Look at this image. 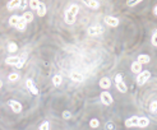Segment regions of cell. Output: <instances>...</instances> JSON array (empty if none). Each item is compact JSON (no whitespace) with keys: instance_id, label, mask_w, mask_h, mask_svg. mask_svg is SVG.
<instances>
[{"instance_id":"obj_1","label":"cell","mask_w":157,"mask_h":130,"mask_svg":"<svg viewBox=\"0 0 157 130\" xmlns=\"http://www.w3.org/2000/svg\"><path fill=\"white\" fill-rule=\"evenodd\" d=\"M78 10H79V8H78V5H75V4H73L67 10V13H65V22H67L68 24H73V23L75 22V17H77V14H78Z\"/></svg>"},{"instance_id":"obj_6","label":"cell","mask_w":157,"mask_h":130,"mask_svg":"<svg viewBox=\"0 0 157 130\" xmlns=\"http://www.w3.org/2000/svg\"><path fill=\"white\" fill-rule=\"evenodd\" d=\"M88 32L91 34H93V36H96V34H101L103 32V28L101 26H92L88 28Z\"/></svg>"},{"instance_id":"obj_36","label":"cell","mask_w":157,"mask_h":130,"mask_svg":"<svg viewBox=\"0 0 157 130\" xmlns=\"http://www.w3.org/2000/svg\"><path fill=\"white\" fill-rule=\"evenodd\" d=\"M153 13H155V15H157V5L155 6V9H153Z\"/></svg>"},{"instance_id":"obj_11","label":"cell","mask_w":157,"mask_h":130,"mask_svg":"<svg viewBox=\"0 0 157 130\" xmlns=\"http://www.w3.org/2000/svg\"><path fill=\"white\" fill-rule=\"evenodd\" d=\"M37 15L38 17H44V15L46 14V5L44 3H40V5H38V8H37Z\"/></svg>"},{"instance_id":"obj_20","label":"cell","mask_w":157,"mask_h":130,"mask_svg":"<svg viewBox=\"0 0 157 130\" xmlns=\"http://www.w3.org/2000/svg\"><path fill=\"white\" fill-rule=\"evenodd\" d=\"M18 4H19L18 0H13V1H9L6 4V8L9 10H11V9H14V8H18Z\"/></svg>"},{"instance_id":"obj_37","label":"cell","mask_w":157,"mask_h":130,"mask_svg":"<svg viewBox=\"0 0 157 130\" xmlns=\"http://www.w3.org/2000/svg\"><path fill=\"white\" fill-rule=\"evenodd\" d=\"M3 87V82H1V80H0V88H1Z\"/></svg>"},{"instance_id":"obj_12","label":"cell","mask_w":157,"mask_h":130,"mask_svg":"<svg viewBox=\"0 0 157 130\" xmlns=\"http://www.w3.org/2000/svg\"><path fill=\"white\" fill-rule=\"evenodd\" d=\"M149 124V120L147 117H139L138 119V128H146V126H148Z\"/></svg>"},{"instance_id":"obj_38","label":"cell","mask_w":157,"mask_h":130,"mask_svg":"<svg viewBox=\"0 0 157 130\" xmlns=\"http://www.w3.org/2000/svg\"><path fill=\"white\" fill-rule=\"evenodd\" d=\"M156 32H157V31H156Z\"/></svg>"},{"instance_id":"obj_19","label":"cell","mask_w":157,"mask_h":130,"mask_svg":"<svg viewBox=\"0 0 157 130\" xmlns=\"http://www.w3.org/2000/svg\"><path fill=\"white\" fill-rule=\"evenodd\" d=\"M19 18L21 17H18V15H11L10 19H9V23H10V26H17L18 24V22H19Z\"/></svg>"},{"instance_id":"obj_25","label":"cell","mask_w":157,"mask_h":130,"mask_svg":"<svg viewBox=\"0 0 157 130\" xmlns=\"http://www.w3.org/2000/svg\"><path fill=\"white\" fill-rule=\"evenodd\" d=\"M40 3L41 1H38V0H32V1L29 3V6L32 8V9H37L38 5H40Z\"/></svg>"},{"instance_id":"obj_26","label":"cell","mask_w":157,"mask_h":130,"mask_svg":"<svg viewBox=\"0 0 157 130\" xmlns=\"http://www.w3.org/2000/svg\"><path fill=\"white\" fill-rule=\"evenodd\" d=\"M49 129H50V125H49V122H47V121L42 122L41 126H40V130H49Z\"/></svg>"},{"instance_id":"obj_16","label":"cell","mask_w":157,"mask_h":130,"mask_svg":"<svg viewBox=\"0 0 157 130\" xmlns=\"http://www.w3.org/2000/svg\"><path fill=\"white\" fill-rule=\"evenodd\" d=\"M70 78H72L73 80H74V82H82V80L84 79V78H83V75H82V74H79V73H72Z\"/></svg>"},{"instance_id":"obj_10","label":"cell","mask_w":157,"mask_h":130,"mask_svg":"<svg viewBox=\"0 0 157 130\" xmlns=\"http://www.w3.org/2000/svg\"><path fill=\"white\" fill-rule=\"evenodd\" d=\"M26 83H27V88H28V89L31 91V93H33V94H38V89L33 86V82H32V80L28 79Z\"/></svg>"},{"instance_id":"obj_32","label":"cell","mask_w":157,"mask_h":130,"mask_svg":"<svg viewBox=\"0 0 157 130\" xmlns=\"http://www.w3.org/2000/svg\"><path fill=\"white\" fill-rule=\"evenodd\" d=\"M115 129V125L113 122H107L106 124V130H114Z\"/></svg>"},{"instance_id":"obj_2","label":"cell","mask_w":157,"mask_h":130,"mask_svg":"<svg viewBox=\"0 0 157 130\" xmlns=\"http://www.w3.org/2000/svg\"><path fill=\"white\" fill-rule=\"evenodd\" d=\"M149 78H151V73H149L148 70H143V71H141L139 74H138L137 83L139 84V86H142V84H144Z\"/></svg>"},{"instance_id":"obj_4","label":"cell","mask_w":157,"mask_h":130,"mask_svg":"<svg viewBox=\"0 0 157 130\" xmlns=\"http://www.w3.org/2000/svg\"><path fill=\"white\" fill-rule=\"evenodd\" d=\"M8 103H9V106L11 107V110H13L14 112H21V111H22V105H21V103H19L18 101L10 99V101L8 102Z\"/></svg>"},{"instance_id":"obj_9","label":"cell","mask_w":157,"mask_h":130,"mask_svg":"<svg viewBox=\"0 0 157 130\" xmlns=\"http://www.w3.org/2000/svg\"><path fill=\"white\" fill-rule=\"evenodd\" d=\"M100 86H101V88L107 89V88L111 87V80L109 78H106V76H103V78H101V80H100Z\"/></svg>"},{"instance_id":"obj_17","label":"cell","mask_w":157,"mask_h":130,"mask_svg":"<svg viewBox=\"0 0 157 130\" xmlns=\"http://www.w3.org/2000/svg\"><path fill=\"white\" fill-rule=\"evenodd\" d=\"M84 4H86L87 6L92 8V9H96V8L100 6V3L98 1H91V0H86V1H84Z\"/></svg>"},{"instance_id":"obj_21","label":"cell","mask_w":157,"mask_h":130,"mask_svg":"<svg viewBox=\"0 0 157 130\" xmlns=\"http://www.w3.org/2000/svg\"><path fill=\"white\" fill-rule=\"evenodd\" d=\"M116 88H118V91H120V92H121V93H125V92L128 91V88H126L125 83H123V82L118 83V84H116Z\"/></svg>"},{"instance_id":"obj_28","label":"cell","mask_w":157,"mask_h":130,"mask_svg":"<svg viewBox=\"0 0 157 130\" xmlns=\"http://www.w3.org/2000/svg\"><path fill=\"white\" fill-rule=\"evenodd\" d=\"M27 1H24V0H23V1H19V4H18V8L19 9H22V10H24V8L27 6Z\"/></svg>"},{"instance_id":"obj_13","label":"cell","mask_w":157,"mask_h":130,"mask_svg":"<svg viewBox=\"0 0 157 130\" xmlns=\"http://www.w3.org/2000/svg\"><path fill=\"white\" fill-rule=\"evenodd\" d=\"M132 71L133 73H137V74H139V73L142 71V64H139L138 61L133 63L132 64Z\"/></svg>"},{"instance_id":"obj_35","label":"cell","mask_w":157,"mask_h":130,"mask_svg":"<svg viewBox=\"0 0 157 130\" xmlns=\"http://www.w3.org/2000/svg\"><path fill=\"white\" fill-rule=\"evenodd\" d=\"M151 110H152V111H156V110H157V102H153V103H152Z\"/></svg>"},{"instance_id":"obj_30","label":"cell","mask_w":157,"mask_h":130,"mask_svg":"<svg viewBox=\"0 0 157 130\" xmlns=\"http://www.w3.org/2000/svg\"><path fill=\"white\" fill-rule=\"evenodd\" d=\"M152 44L153 46H157V32L155 31V33H153V36H152Z\"/></svg>"},{"instance_id":"obj_34","label":"cell","mask_w":157,"mask_h":130,"mask_svg":"<svg viewBox=\"0 0 157 130\" xmlns=\"http://www.w3.org/2000/svg\"><path fill=\"white\" fill-rule=\"evenodd\" d=\"M63 117L64 119H70L72 117V114L69 112V111H64V112H63Z\"/></svg>"},{"instance_id":"obj_27","label":"cell","mask_w":157,"mask_h":130,"mask_svg":"<svg viewBox=\"0 0 157 130\" xmlns=\"http://www.w3.org/2000/svg\"><path fill=\"white\" fill-rule=\"evenodd\" d=\"M8 78H9V80H11V82H15V80L18 79V74H17V73H11Z\"/></svg>"},{"instance_id":"obj_18","label":"cell","mask_w":157,"mask_h":130,"mask_svg":"<svg viewBox=\"0 0 157 130\" xmlns=\"http://www.w3.org/2000/svg\"><path fill=\"white\" fill-rule=\"evenodd\" d=\"M26 24H27V23L24 22V19H23V18L21 17V18H19V22H18V24L15 26V27H17V28H18L19 31H24V29H26Z\"/></svg>"},{"instance_id":"obj_22","label":"cell","mask_w":157,"mask_h":130,"mask_svg":"<svg viewBox=\"0 0 157 130\" xmlns=\"http://www.w3.org/2000/svg\"><path fill=\"white\" fill-rule=\"evenodd\" d=\"M18 50V46L17 44H14V42H10L9 45H8V51L9 52H15Z\"/></svg>"},{"instance_id":"obj_24","label":"cell","mask_w":157,"mask_h":130,"mask_svg":"<svg viewBox=\"0 0 157 130\" xmlns=\"http://www.w3.org/2000/svg\"><path fill=\"white\" fill-rule=\"evenodd\" d=\"M90 125H91V128H98L100 121L97 120V119H92V120L90 121Z\"/></svg>"},{"instance_id":"obj_14","label":"cell","mask_w":157,"mask_h":130,"mask_svg":"<svg viewBox=\"0 0 157 130\" xmlns=\"http://www.w3.org/2000/svg\"><path fill=\"white\" fill-rule=\"evenodd\" d=\"M149 56L148 55H139L138 56V63L139 64H148L149 63Z\"/></svg>"},{"instance_id":"obj_29","label":"cell","mask_w":157,"mask_h":130,"mask_svg":"<svg viewBox=\"0 0 157 130\" xmlns=\"http://www.w3.org/2000/svg\"><path fill=\"white\" fill-rule=\"evenodd\" d=\"M139 3H141V0H135V1L129 0V1L126 3V5H128V6H134V5H137V4H139Z\"/></svg>"},{"instance_id":"obj_3","label":"cell","mask_w":157,"mask_h":130,"mask_svg":"<svg viewBox=\"0 0 157 130\" xmlns=\"http://www.w3.org/2000/svg\"><path fill=\"white\" fill-rule=\"evenodd\" d=\"M101 101H102L103 105L109 106V105L113 103V96H111L109 92H106V91L102 92V93H101Z\"/></svg>"},{"instance_id":"obj_31","label":"cell","mask_w":157,"mask_h":130,"mask_svg":"<svg viewBox=\"0 0 157 130\" xmlns=\"http://www.w3.org/2000/svg\"><path fill=\"white\" fill-rule=\"evenodd\" d=\"M115 82H116V84L123 82V75L121 74H116V76H115Z\"/></svg>"},{"instance_id":"obj_7","label":"cell","mask_w":157,"mask_h":130,"mask_svg":"<svg viewBox=\"0 0 157 130\" xmlns=\"http://www.w3.org/2000/svg\"><path fill=\"white\" fill-rule=\"evenodd\" d=\"M138 119L137 116H133V117H129L128 120H125V126L126 128H133V126H137L138 125Z\"/></svg>"},{"instance_id":"obj_5","label":"cell","mask_w":157,"mask_h":130,"mask_svg":"<svg viewBox=\"0 0 157 130\" xmlns=\"http://www.w3.org/2000/svg\"><path fill=\"white\" fill-rule=\"evenodd\" d=\"M105 22H106V24L110 26V27H118L119 26V19L115 18V17H110V15L105 18Z\"/></svg>"},{"instance_id":"obj_15","label":"cell","mask_w":157,"mask_h":130,"mask_svg":"<svg viewBox=\"0 0 157 130\" xmlns=\"http://www.w3.org/2000/svg\"><path fill=\"white\" fill-rule=\"evenodd\" d=\"M23 19H24V22L26 23H29V22H32L33 21V14L31 13V11H26L24 14H23Z\"/></svg>"},{"instance_id":"obj_23","label":"cell","mask_w":157,"mask_h":130,"mask_svg":"<svg viewBox=\"0 0 157 130\" xmlns=\"http://www.w3.org/2000/svg\"><path fill=\"white\" fill-rule=\"evenodd\" d=\"M61 75H54V78H52V83L55 84V86L57 87V86H60L61 84Z\"/></svg>"},{"instance_id":"obj_33","label":"cell","mask_w":157,"mask_h":130,"mask_svg":"<svg viewBox=\"0 0 157 130\" xmlns=\"http://www.w3.org/2000/svg\"><path fill=\"white\" fill-rule=\"evenodd\" d=\"M23 65H24V59H21V60H19V63L15 65V68L21 69V68H23Z\"/></svg>"},{"instance_id":"obj_8","label":"cell","mask_w":157,"mask_h":130,"mask_svg":"<svg viewBox=\"0 0 157 130\" xmlns=\"http://www.w3.org/2000/svg\"><path fill=\"white\" fill-rule=\"evenodd\" d=\"M19 60H21V57H18V56H9V57H6V60H5V63L8 65H17L19 63Z\"/></svg>"}]
</instances>
